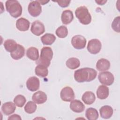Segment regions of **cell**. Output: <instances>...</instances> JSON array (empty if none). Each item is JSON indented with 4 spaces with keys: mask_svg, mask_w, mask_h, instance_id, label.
Instances as JSON below:
<instances>
[{
    "mask_svg": "<svg viewBox=\"0 0 120 120\" xmlns=\"http://www.w3.org/2000/svg\"><path fill=\"white\" fill-rule=\"evenodd\" d=\"M97 72L96 70L90 68H84L75 70L74 78L78 82H90L96 78Z\"/></svg>",
    "mask_w": 120,
    "mask_h": 120,
    "instance_id": "1",
    "label": "cell"
},
{
    "mask_svg": "<svg viewBox=\"0 0 120 120\" xmlns=\"http://www.w3.org/2000/svg\"><path fill=\"white\" fill-rule=\"evenodd\" d=\"M53 57V52L50 47H43L41 50L40 56L36 63L37 65H42L48 67L51 64V60Z\"/></svg>",
    "mask_w": 120,
    "mask_h": 120,
    "instance_id": "2",
    "label": "cell"
},
{
    "mask_svg": "<svg viewBox=\"0 0 120 120\" xmlns=\"http://www.w3.org/2000/svg\"><path fill=\"white\" fill-rule=\"evenodd\" d=\"M5 6L7 11L13 17L16 18L21 15L22 7L17 0H7L5 3Z\"/></svg>",
    "mask_w": 120,
    "mask_h": 120,
    "instance_id": "3",
    "label": "cell"
},
{
    "mask_svg": "<svg viewBox=\"0 0 120 120\" xmlns=\"http://www.w3.org/2000/svg\"><path fill=\"white\" fill-rule=\"evenodd\" d=\"M75 15L80 22L83 25H88L91 21V16L87 8L84 6L78 7L75 11Z\"/></svg>",
    "mask_w": 120,
    "mask_h": 120,
    "instance_id": "4",
    "label": "cell"
},
{
    "mask_svg": "<svg viewBox=\"0 0 120 120\" xmlns=\"http://www.w3.org/2000/svg\"><path fill=\"white\" fill-rule=\"evenodd\" d=\"M98 79L101 83L107 86L112 84L114 80L113 75L109 71L100 72L98 75Z\"/></svg>",
    "mask_w": 120,
    "mask_h": 120,
    "instance_id": "5",
    "label": "cell"
},
{
    "mask_svg": "<svg viewBox=\"0 0 120 120\" xmlns=\"http://www.w3.org/2000/svg\"><path fill=\"white\" fill-rule=\"evenodd\" d=\"M102 44L98 39H92L90 40L87 46V49L89 52L93 54H96L99 52L101 49Z\"/></svg>",
    "mask_w": 120,
    "mask_h": 120,
    "instance_id": "6",
    "label": "cell"
},
{
    "mask_svg": "<svg viewBox=\"0 0 120 120\" xmlns=\"http://www.w3.org/2000/svg\"><path fill=\"white\" fill-rule=\"evenodd\" d=\"M29 13L33 17H37L42 12V7L38 0L31 1L28 7Z\"/></svg>",
    "mask_w": 120,
    "mask_h": 120,
    "instance_id": "7",
    "label": "cell"
},
{
    "mask_svg": "<svg viewBox=\"0 0 120 120\" xmlns=\"http://www.w3.org/2000/svg\"><path fill=\"white\" fill-rule=\"evenodd\" d=\"M71 44L76 49H82L86 45V39L81 35H75L72 38Z\"/></svg>",
    "mask_w": 120,
    "mask_h": 120,
    "instance_id": "8",
    "label": "cell"
},
{
    "mask_svg": "<svg viewBox=\"0 0 120 120\" xmlns=\"http://www.w3.org/2000/svg\"><path fill=\"white\" fill-rule=\"evenodd\" d=\"M60 95L61 99L65 102H71L75 97L73 89L68 86L63 88L60 91Z\"/></svg>",
    "mask_w": 120,
    "mask_h": 120,
    "instance_id": "9",
    "label": "cell"
},
{
    "mask_svg": "<svg viewBox=\"0 0 120 120\" xmlns=\"http://www.w3.org/2000/svg\"><path fill=\"white\" fill-rule=\"evenodd\" d=\"M30 31L34 35L39 36L45 31V25L40 21L36 20L32 23Z\"/></svg>",
    "mask_w": 120,
    "mask_h": 120,
    "instance_id": "10",
    "label": "cell"
},
{
    "mask_svg": "<svg viewBox=\"0 0 120 120\" xmlns=\"http://www.w3.org/2000/svg\"><path fill=\"white\" fill-rule=\"evenodd\" d=\"M27 89L31 91H35L39 89L40 86V81L36 76H31L28 78L26 83Z\"/></svg>",
    "mask_w": 120,
    "mask_h": 120,
    "instance_id": "11",
    "label": "cell"
},
{
    "mask_svg": "<svg viewBox=\"0 0 120 120\" xmlns=\"http://www.w3.org/2000/svg\"><path fill=\"white\" fill-rule=\"evenodd\" d=\"M47 99L46 94L42 91H38L34 93L32 97L33 101L37 104H42L45 103Z\"/></svg>",
    "mask_w": 120,
    "mask_h": 120,
    "instance_id": "12",
    "label": "cell"
},
{
    "mask_svg": "<svg viewBox=\"0 0 120 120\" xmlns=\"http://www.w3.org/2000/svg\"><path fill=\"white\" fill-rule=\"evenodd\" d=\"M70 108L75 112L80 113L84 110L85 105L80 100L75 99L71 101Z\"/></svg>",
    "mask_w": 120,
    "mask_h": 120,
    "instance_id": "13",
    "label": "cell"
},
{
    "mask_svg": "<svg viewBox=\"0 0 120 120\" xmlns=\"http://www.w3.org/2000/svg\"><path fill=\"white\" fill-rule=\"evenodd\" d=\"M30 22L29 21L24 18L21 17L17 20L16 22V27L21 31H25L29 30Z\"/></svg>",
    "mask_w": 120,
    "mask_h": 120,
    "instance_id": "14",
    "label": "cell"
},
{
    "mask_svg": "<svg viewBox=\"0 0 120 120\" xmlns=\"http://www.w3.org/2000/svg\"><path fill=\"white\" fill-rule=\"evenodd\" d=\"M15 105L12 102H6L3 104L1 106V111L6 115H9L12 114L15 112Z\"/></svg>",
    "mask_w": 120,
    "mask_h": 120,
    "instance_id": "15",
    "label": "cell"
},
{
    "mask_svg": "<svg viewBox=\"0 0 120 120\" xmlns=\"http://www.w3.org/2000/svg\"><path fill=\"white\" fill-rule=\"evenodd\" d=\"M96 94L98 98L100 99H105L109 96V88L105 85H101L98 87Z\"/></svg>",
    "mask_w": 120,
    "mask_h": 120,
    "instance_id": "16",
    "label": "cell"
},
{
    "mask_svg": "<svg viewBox=\"0 0 120 120\" xmlns=\"http://www.w3.org/2000/svg\"><path fill=\"white\" fill-rule=\"evenodd\" d=\"M99 112L102 118L107 119L112 117L113 113V110L111 106L106 105L103 106L100 108Z\"/></svg>",
    "mask_w": 120,
    "mask_h": 120,
    "instance_id": "17",
    "label": "cell"
},
{
    "mask_svg": "<svg viewBox=\"0 0 120 120\" xmlns=\"http://www.w3.org/2000/svg\"><path fill=\"white\" fill-rule=\"evenodd\" d=\"M74 15L72 11L67 9L63 11L61 15V20L63 24L68 25L73 21Z\"/></svg>",
    "mask_w": 120,
    "mask_h": 120,
    "instance_id": "18",
    "label": "cell"
},
{
    "mask_svg": "<svg viewBox=\"0 0 120 120\" xmlns=\"http://www.w3.org/2000/svg\"><path fill=\"white\" fill-rule=\"evenodd\" d=\"M96 68L99 71H105L110 68V62L107 59L101 58L98 60L96 63Z\"/></svg>",
    "mask_w": 120,
    "mask_h": 120,
    "instance_id": "19",
    "label": "cell"
},
{
    "mask_svg": "<svg viewBox=\"0 0 120 120\" xmlns=\"http://www.w3.org/2000/svg\"><path fill=\"white\" fill-rule=\"evenodd\" d=\"M82 101L86 105L92 104L96 100V96L93 92L87 91L84 93L82 97Z\"/></svg>",
    "mask_w": 120,
    "mask_h": 120,
    "instance_id": "20",
    "label": "cell"
},
{
    "mask_svg": "<svg viewBox=\"0 0 120 120\" xmlns=\"http://www.w3.org/2000/svg\"><path fill=\"white\" fill-rule=\"evenodd\" d=\"M25 54L24 47L20 44H18L17 49L10 53L11 57L15 60H18L22 58Z\"/></svg>",
    "mask_w": 120,
    "mask_h": 120,
    "instance_id": "21",
    "label": "cell"
},
{
    "mask_svg": "<svg viewBox=\"0 0 120 120\" xmlns=\"http://www.w3.org/2000/svg\"><path fill=\"white\" fill-rule=\"evenodd\" d=\"M26 56L30 60L37 61L39 56L38 50L35 47H29L27 50Z\"/></svg>",
    "mask_w": 120,
    "mask_h": 120,
    "instance_id": "22",
    "label": "cell"
},
{
    "mask_svg": "<svg viewBox=\"0 0 120 120\" xmlns=\"http://www.w3.org/2000/svg\"><path fill=\"white\" fill-rule=\"evenodd\" d=\"M4 46L7 52L11 53L15 51L17 49L18 44L14 40L8 39L4 42Z\"/></svg>",
    "mask_w": 120,
    "mask_h": 120,
    "instance_id": "23",
    "label": "cell"
},
{
    "mask_svg": "<svg viewBox=\"0 0 120 120\" xmlns=\"http://www.w3.org/2000/svg\"><path fill=\"white\" fill-rule=\"evenodd\" d=\"M43 44L45 45H51L56 40L54 35L51 33H46L42 36L40 38Z\"/></svg>",
    "mask_w": 120,
    "mask_h": 120,
    "instance_id": "24",
    "label": "cell"
},
{
    "mask_svg": "<svg viewBox=\"0 0 120 120\" xmlns=\"http://www.w3.org/2000/svg\"><path fill=\"white\" fill-rule=\"evenodd\" d=\"M85 116L89 120H96L98 119L99 115L96 109L90 107L85 112Z\"/></svg>",
    "mask_w": 120,
    "mask_h": 120,
    "instance_id": "25",
    "label": "cell"
},
{
    "mask_svg": "<svg viewBox=\"0 0 120 120\" xmlns=\"http://www.w3.org/2000/svg\"><path fill=\"white\" fill-rule=\"evenodd\" d=\"M67 67L71 69H75L80 66V61L76 58L72 57L69 58L66 62Z\"/></svg>",
    "mask_w": 120,
    "mask_h": 120,
    "instance_id": "26",
    "label": "cell"
},
{
    "mask_svg": "<svg viewBox=\"0 0 120 120\" xmlns=\"http://www.w3.org/2000/svg\"><path fill=\"white\" fill-rule=\"evenodd\" d=\"M35 72L37 75L41 77H45L48 75V70L47 67L42 65H37L35 68Z\"/></svg>",
    "mask_w": 120,
    "mask_h": 120,
    "instance_id": "27",
    "label": "cell"
},
{
    "mask_svg": "<svg viewBox=\"0 0 120 120\" xmlns=\"http://www.w3.org/2000/svg\"><path fill=\"white\" fill-rule=\"evenodd\" d=\"M37 106L35 103L33 101H28L24 106V111L26 112L29 114L34 113L37 109Z\"/></svg>",
    "mask_w": 120,
    "mask_h": 120,
    "instance_id": "28",
    "label": "cell"
},
{
    "mask_svg": "<svg viewBox=\"0 0 120 120\" xmlns=\"http://www.w3.org/2000/svg\"><path fill=\"white\" fill-rule=\"evenodd\" d=\"M55 33L59 38H65L68 35V30L66 26L61 25L56 29Z\"/></svg>",
    "mask_w": 120,
    "mask_h": 120,
    "instance_id": "29",
    "label": "cell"
},
{
    "mask_svg": "<svg viewBox=\"0 0 120 120\" xmlns=\"http://www.w3.org/2000/svg\"><path fill=\"white\" fill-rule=\"evenodd\" d=\"M26 102V98L22 95H18L14 99V103L19 107H22L24 105Z\"/></svg>",
    "mask_w": 120,
    "mask_h": 120,
    "instance_id": "30",
    "label": "cell"
},
{
    "mask_svg": "<svg viewBox=\"0 0 120 120\" xmlns=\"http://www.w3.org/2000/svg\"><path fill=\"white\" fill-rule=\"evenodd\" d=\"M120 19L119 16L115 17L112 23V28L113 30L116 32L119 33L120 30Z\"/></svg>",
    "mask_w": 120,
    "mask_h": 120,
    "instance_id": "31",
    "label": "cell"
},
{
    "mask_svg": "<svg viewBox=\"0 0 120 120\" xmlns=\"http://www.w3.org/2000/svg\"><path fill=\"white\" fill-rule=\"evenodd\" d=\"M55 2L58 3V5L62 8H66L69 6L71 1L70 0H57Z\"/></svg>",
    "mask_w": 120,
    "mask_h": 120,
    "instance_id": "32",
    "label": "cell"
},
{
    "mask_svg": "<svg viewBox=\"0 0 120 120\" xmlns=\"http://www.w3.org/2000/svg\"><path fill=\"white\" fill-rule=\"evenodd\" d=\"M8 120H22L21 117H20V115L16 114H15L13 115H12L11 116H9L8 118Z\"/></svg>",
    "mask_w": 120,
    "mask_h": 120,
    "instance_id": "33",
    "label": "cell"
},
{
    "mask_svg": "<svg viewBox=\"0 0 120 120\" xmlns=\"http://www.w3.org/2000/svg\"><path fill=\"white\" fill-rule=\"evenodd\" d=\"M95 2L98 5H103L104 4H105L106 2L107 1L106 0H96Z\"/></svg>",
    "mask_w": 120,
    "mask_h": 120,
    "instance_id": "34",
    "label": "cell"
},
{
    "mask_svg": "<svg viewBox=\"0 0 120 120\" xmlns=\"http://www.w3.org/2000/svg\"><path fill=\"white\" fill-rule=\"evenodd\" d=\"M38 1L41 5H45V4H47L48 2H49V0H47V1H45V0H38Z\"/></svg>",
    "mask_w": 120,
    "mask_h": 120,
    "instance_id": "35",
    "label": "cell"
}]
</instances>
